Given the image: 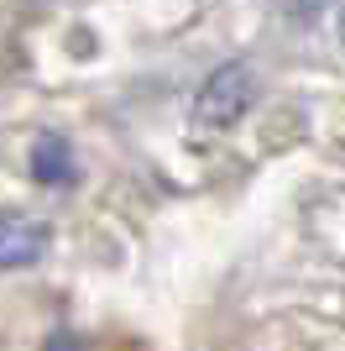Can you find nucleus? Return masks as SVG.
I'll use <instances>...</instances> for the list:
<instances>
[{"mask_svg": "<svg viewBox=\"0 0 345 351\" xmlns=\"http://www.w3.org/2000/svg\"><path fill=\"white\" fill-rule=\"evenodd\" d=\"M251 105H257V73L246 69V63H225V69H215L199 84V95H194V121H199V126H235Z\"/></svg>", "mask_w": 345, "mask_h": 351, "instance_id": "1", "label": "nucleus"}, {"mask_svg": "<svg viewBox=\"0 0 345 351\" xmlns=\"http://www.w3.org/2000/svg\"><path fill=\"white\" fill-rule=\"evenodd\" d=\"M47 226L37 215H21V210H5L0 215V267H31L47 252Z\"/></svg>", "mask_w": 345, "mask_h": 351, "instance_id": "2", "label": "nucleus"}, {"mask_svg": "<svg viewBox=\"0 0 345 351\" xmlns=\"http://www.w3.org/2000/svg\"><path fill=\"white\" fill-rule=\"evenodd\" d=\"M73 152L63 136H37V147H31V178L37 184H73Z\"/></svg>", "mask_w": 345, "mask_h": 351, "instance_id": "3", "label": "nucleus"}, {"mask_svg": "<svg viewBox=\"0 0 345 351\" xmlns=\"http://www.w3.org/2000/svg\"><path fill=\"white\" fill-rule=\"evenodd\" d=\"M340 43H345V16H340Z\"/></svg>", "mask_w": 345, "mask_h": 351, "instance_id": "4", "label": "nucleus"}]
</instances>
